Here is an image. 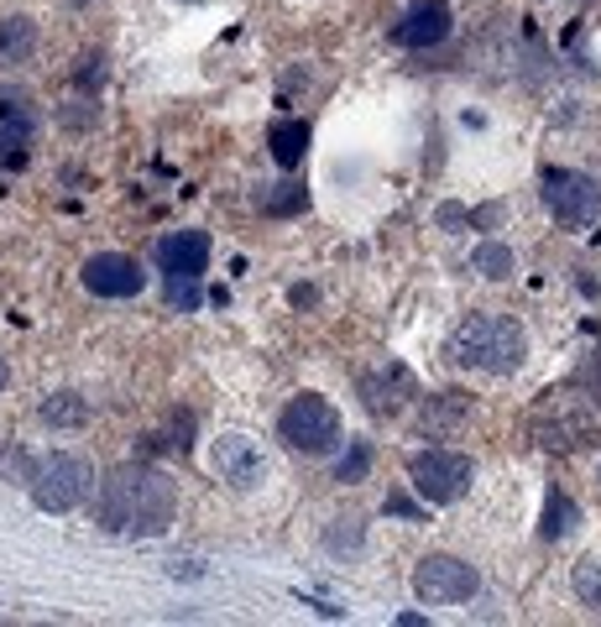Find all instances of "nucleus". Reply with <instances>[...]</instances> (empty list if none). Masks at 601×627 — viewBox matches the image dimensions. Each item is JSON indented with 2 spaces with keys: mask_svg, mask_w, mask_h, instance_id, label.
<instances>
[{
  "mask_svg": "<svg viewBox=\"0 0 601 627\" xmlns=\"http://www.w3.org/2000/svg\"><path fill=\"white\" fill-rule=\"evenodd\" d=\"M173 512H178V487L152 466H120L100 487V523L126 539L168 533Z\"/></svg>",
  "mask_w": 601,
  "mask_h": 627,
  "instance_id": "1",
  "label": "nucleus"
},
{
  "mask_svg": "<svg viewBox=\"0 0 601 627\" xmlns=\"http://www.w3.org/2000/svg\"><path fill=\"white\" fill-rule=\"evenodd\" d=\"M450 356L471 366V372H492V376H508L523 366L529 356V335L518 320H502V314H476L465 320L450 340Z\"/></svg>",
  "mask_w": 601,
  "mask_h": 627,
  "instance_id": "2",
  "label": "nucleus"
},
{
  "mask_svg": "<svg viewBox=\"0 0 601 627\" xmlns=\"http://www.w3.org/2000/svg\"><path fill=\"white\" fill-rule=\"evenodd\" d=\"M277 434H283L293 450H304V455H329V450L341 444V413H335V403H325V398L298 392V398L283 408Z\"/></svg>",
  "mask_w": 601,
  "mask_h": 627,
  "instance_id": "3",
  "label": "nucleus"
},
{
  "mask_svg": "<svg viewBox=\"0 0 601 627\" xmlns=\"http://www.w3.org/2000/svg\"><path fill=\"white\" fill-rule=\"evenodd\" d=\"M27 487H32V502L42 512H73L89 492H95V471H89V460H79V455H48V460H37V471Z\"/></svg>",
  "mask_w": 601,
  "mask_h": 627,
  "instance_id": "4",
  "label": "nucleus"
},
{
  "mask_svg": "<svg viewBox=\"0 0 601 627\" xmlns=\"http://www.w3.org/2000/svg\"><path fill=\"white\" fill-rule=\"evenodd\" d=\"M408 481L418 487V497H424V502L450 508V502H461V497L471 492L476 466H471L461 450H424V455L408 460Z\"/></svg>",
  "mask_w": 601,
  "mask_h": 627,
  "instance_id": "5",
  "label": "nucleus"
},
{
  "mask_svg": "<svg viewBox=\"0 0 601 627\" xmlns=\"http://www.w3.org/2000/svg\"><path fill=\"white\" fill-rule=\"evenodd\" d=\"M476 586H481V576L465 560H455V555H430V560H418V570H413V591H418V601H430V607H461V601L476 596Z\"/></svg>",
  "mask_w": 601,
  "mask_h": 627,
  "instance_id": "6",
  "label": "nucleus"
},
{
  "mask_svg": "<svg viewBox=\"0 0 601 627\" xmlns=\"http://www.w3.org/2000/svg\"><path fill=\"white\" fill-rule=\"evenodd\" d=\"M544 204L560 225H591L601 215V184L575 168H550L544 173Z\"/></svg>",
  "mask_w": 601,
  "mask_h": 627,
  "instance_id": "7",
  "label": "nucleus"
},
{
  "mask_svg": "<svg viewBox=\"0 0 601 627\" xmlns=\"http://www.w3.org/2000/svg\"><path fill=\"white\" fill-rule=\"evenodd\" d=\"M209 460H215V476L230 481L236 492H257L262 481H267V471H273L267 455H262V444L252 440V434H220Z\"/></svg>",
  "mask_w": 601,
  "mask_h": 627,
  "instance_id": "8",
  "label": "nucleus"
},
{
  "mask_svg": "<svg viewBox=\"0 0 601 627\" xmlns=\"http://www.w3.org/2000/svg\"><path fill=\"white\" fill-rule=\"evenodd\" d=\"M533 440L544 450H575L591 440V413L570 398H544V408L533 413Z\"/></svg>",
  "mask_w": 601,
  "mask_h": 627,
  "instance_id": "9",
  "label": "nucleus"
},
{
  "mask_svg": "<svg viewBox=\"0 0 601 627\" xmlns=\"http://www.w3.org/2000/svg\"><path fill=\"white\" fill-rule=\"evenodd\" d=\"M141 283H147V272L120 252H100L85 262V288L95 298H131V293H141Z\"/></svg>",
  "mask_w": 601,
  "mask_h": 627,
  "instance_id": "10",
  "label": "nucleus"
},
{
  "mask_svg": "<svg viewBox=\"0 0 601 627\" xmlns=\"http://www.w3.org/2000/svg\"><path fill=\"white\" fill-rule=\"evenodd\" d=\"M450 37V6L445 0H413L403 21L393 27V42L397 48H434Z\"/></svg>",
  "mask_w": 601,
  "mask_h": 627,
  "instance_id": "11",
  "label": "nucleus"
},
{
  "mask_svg": "<svg viewBox=\"0 0 601 627\" xmlns=\"http://www.w3.org/2000/svg\"><path fill=\"white\" fill-rule=\"evenodd\" d=\"M361 398H366V408L377 413V419H387V413H397V408L413 398V376L408 366H397V361H387L382 372L361 376Z\"/></svg>",
  "mask_w": 601,
  "mask_h": 627,
  "instance_id": "12",
  "label": "nucleus"
},
{
  "mask_svg": "<svg viewBox=\"0 0 601 627\" xmlns=\"http://www.w3.org/2000/svg\"><path fill=\"white\" fill-rule=\"evenodd\" d=\"M157 262H162V272L199 277L209 267V236L205 231H173V236L157 241Z\"/></svg>",
  "mask_w": 601,
  "mask_h": 627,
  "instance_id": "13",
  "label": "nucleus"
},
{
  "mask_svg": "<svg viewBox=\"0 0 601 627\" xmlns=\"http://www.w3.org/2000/svg\"><path fill=\"white\" fill-rule=\"evenodd\" d=\"M27 147H32V116H27V105H17V116H11V105H0V157L21 168Z\"/></svg>",
  "mask_w": 601,
  "mask_h": 627,
  "instance_id": "14",
  "label": "nucleus"
},
{
  "mask_svg": "<svg viewBox=\"0 0 601 627\" xmlns=\"http://www.w3.org/2000/svg\"><path fill=\"white\" fill-rule=\"evenodd\" d=\"M267 147L283 168H298L304 153H309V126L304 120H273V131H267Z\"/></svg>",
  "mask_w": 601,
  "mask_h": 627,
  "instance_id": "15",
  "label": "nucleus"
},
{
  "mask_svg": "<svg viewBox=\"0 0 601 627\" xmlns=\"http://www.w3.org/2000/svg\"><path fill=\"white\" fill-rule=\"evenodd\" d=\"M471 272H481V277H492V283H502V277H513V272H518L513 246H502V241H481L476 252H471Z\"/></svg>",
  "mask_w": 601,
  "mask_h": 627,
  "instance_id": "16",
  "label": "nucleus"
},
{
  "mask_svg": "<svg viewBox=\"0 0 601 627\" xmlns=\"http://www.w3.org/2000/svg\"><path fill=\"white\" fill-rule=\"evenodd\" d=\"M37 42V27L27 17H6L0 21V63H21Z\"/></svg>",
  "mask_w": 601,
  "mask_h": 627,
  "instance_id": "17",
  "label": "nucleus"
},
{
  "mask_svg": "<svg viewBox=\"0 0 601 627\" xmlns=\"http://www.w3.org/2000/svg\"><path fill=\"white\" fill-rule=\"evenodd\" d=\"M581 523V508L570 502L565 492H550V502H544V523H539V533L544 539H565L570 528Z\"/></svg>",
  "mask_w": 601,
  "mask_h": 627,
  "instance_id": "18",
  "label": "nucleus"
},
{
  "mask_svg": "<svg viewBox=\"0 0 601 627\" xmlns=\"http://www.w3.org/2000/svg\"><path fill=\"white\" fill-rule=\"evenodd\" d=\"M85 419H89V408H85V398H73V392H58V398L42 403V424L69 429V424H85Z\"/></svg>",
  "mask_w": 601,
  "mask_h": 627,
  "instance_id": "19",
  "label": "nucleus"
},
{
  "mask_svg": "<svg viewBox=\"0 0 601 627\" xmlns=\"http://www.w3.org/2000/svg\"><path fill=\"white\" fill-rule=\"evenodd\" d=\"M575 596H581L585 607L601 611V565H597V560H581V565H575Z\"/></svg>",
  "mask_w": 601,
  "mask_h": 627,
  "instance_id": "20",
  "label": "nucleus"
},
{
  "mask_svg": "<svg viewBox=\"0 0 601 627\" xmlns=\"http://www.w3.org/2000/svg\"><path fill=\"white\" fill-rule=\"evenodd\" d=\"M372 471V444H351V455L341 460V471H335V481H361V476Z\"/></svg>",
  "mask_w": 601,
  "mask_h": 627,
  "instance_id": "21",
  "label": "nucleus"
},
{
  "mask_svg": "<svg viewBox=\"0 0 601 627\" xmlns=\"http://www.w3.org/2000/svg\"><path fill=\"white\" fill-rule=\"evenodd\" d=\"M168 298L184 308H199V277H184V272H168Z\"/></svg>",
  "mask_w": 601,
  "mask_h": 627,
  "instance_id": "22",
  "label": "nucleus"
},
{
  "mask_svg": "<svg viewBox=\"0 0 601 627\" xmlns=\"http://www.w3.org/2000/svg\"><path fill=\"white\" fill-rule=\"evenodd\" d=\"M304 209V188L298 184H277V194L267 199V215H298Z\"/></svg>",
  "mask_w": 601,
  "mask_h": 627,
  "instance_id": "23",
  "label": "nucleus"
},
{
  "mask_svg": "<svg viewBox=\"0 0 601 627\" xmlns=\"http://www.w3.org/2000/svg\"><path fill=\"white\" fill-rule=\"evenodd\" d=\"M32 460L21 455V450H6V455H0V476H6V481H11V476H17V481H32Z\"/></svg>",
  "mask_w": 601,
  "mask_h": 627,
  "instance_id": "24",
  "label": "nucleus"
},
{
  "mask_svg": "<svg viewBox=\"0 0 601 627\" xmlns=\"http://www.w3.org/2000/svg\"><path fill=\"white\" fill-rule=\"evenodd\" d=\"M581 382H585V392H591V403L601 408V356L591 361V366H585V376H581Z\"/></svg>",
  "mask_w": 601,
  "mask_h": 627,
  "instance_id": "25",
  "label": "nucleus"
},
{
  "mask_svg": "<svg viewBox=\"0 0 601 627\" xmlns=\"http://www.w3.org/2000/svg\"><path fill=\"white\" fill-rule=\"evenodd\" d=\"M6 382H11V366H6V361H0V392H6Z\"/></svg>",
  "mask_w": 601,
  "mask_h": 627,
  "instance_id": "26",
  "label": "nucleus"
},
{
  "mask_svg": "<svg viewBox=\"0 0 601 627\" xmlns=\"http://www.w3.org/2000/svg\"><path fill=\"white\" fill-rule=\"evenodd\" d=\"M189 6H199V0H189Z\"/></svg>",
  "mask_w": 601,
  "mask_h": 627,
  "instance_id": "27",
  "label": "nucleus"
}]
</instances>
